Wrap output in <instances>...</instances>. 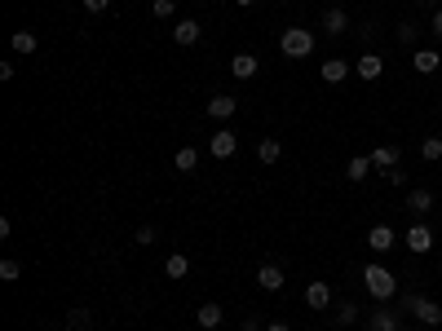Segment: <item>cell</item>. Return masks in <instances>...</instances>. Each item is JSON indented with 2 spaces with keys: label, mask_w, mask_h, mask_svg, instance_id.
<instances>
[{
  "label": "cell",
  "mask_w": 442,
  "mask_h": 331,
  "mask_svg": "<svg viewBox=\"0 0 442 331\" xmlns=\"http://www.w3.org/2000/svg\"><path fill=\"white\" fill-rule=\"evenodd\" d=\"M288 283V274L279 270V265H261L257 270V287H266V292H279Z\"/></svg>",
  "instance_id": "cell-9"
},
{
  "label": "cell",
  "mask_w": 442,
  "mask_h": 331,
  "mask_svg": "<svg viewBox=\"0 0 442 331\" xmlns=\"http://www.w3.org/2000/svg\"><path fill=\"white\" fill-rule=\"evenodd\" d=\"M323 31H327V36H345V31H350V13L345 9H327L323 13Z\"/></svg>",
  "instance_id": "cell-12"
},
{
  "label": "cell",
  "mask_w": 442,
  "mask_h": 331,
  "mask_svg": "<svg viewBox=\"0 0 442 331\" xmlns=\"http://www.w3.org/2000/svg\"><path fill=\"white\" fill-rule=\"evenodd\" d=\"M367 173H372V159H367V155H354V159L345 163V177H350V181H363Z\"/></svg>",
  "instance_id": "cell-25"
},
{
  "label": "cell",
  "mask_w": 442,
  "mask_h": 331,
  "mask_svg": "<svg viewBox=\"0 0 442 331\" xmlns=\"http://www.w3.org/2000/svg\"><path fill=\"white\" fill-rule=\"evenodd\" d=\"M345 75H350V62L345 58H327L323 62V80H327V85H340Z\"/></svg>",
  "instance_id": "cell-19"
},
{
  "label": "cell",
  "mask_w": 442,
  "mask_h": 331,
  "mask_svg": "<svg viewBox=\"0 0 442 331\" xmlns=\"http://www.w3.org/2000/svg\"><path fill=\"white\" fill-rule=\"evenodd\" d=\"M394 243H398V235H394V230H389L385 221L367 230V247H372V252H376V256H385V252H389V247H394Z\"/></svg>",
  "instance_id": "cell-7"
},
{
  "label": "cell",
  "mask_w": 442,
  "mask_h": 331,
  "mask_svg": "<svg viewBox=\"0 0 442 331\" xmlns=\"http://www.w3.org/2000/svg\"><path fill=\"white\" fill-rule=\"evenodd\" d=\"M336 323H340V327H350V323H358V305H354V301H345V305H340V309H336Z\"/></svg>",
  "instance_id": "cell-30"
},
{
  "label": "cell",
  "mask_w": 442,
  "mask_h": 331,
  "mask_svg": "<svg viewBox=\"0 0 442 331\" xmlns=\"http://www.w3.org/2000/svg\"><path fill=\"white\" fill-rule=\"evenodd\" d=\"M85 9H89V13H106L111 0H85Z\"/></svg>",
  "instance_id": "cell-32"
},
{
  "label": "cell",
  "mask_w": 442,
  "mask_h": 331,
  "mask_svg": "<svg viewBox=\"0 0 442 331\" xmlns=\"http://www.w3.org/2000/svg\"><path fill=\"white\" fill-rule=\"evenodd\" d=\"M155 18H173V13H177V0H155Z\"/></svg>",
  "instance_id": "cell-31"
},
{
  "label": "cell",
  "mask_w": 442,
  "mask_h": 331,
  "mask_svg": "<svg viewBox=\"0 0 442 331\" xmlns=\"http://www.w3.org/2000/svg\"><path fill=\"white\" fill-rule=\"evenodd\" d=\"M420 5H438V0H420Z\"/></svg>",
  "instance_id": "cell-36"
},
{
  "label": "cell",
  "mask_w": 442,
  "mask_h": 331,
  "mask_svg": "<svg viewBox=\"0 0 442 331\" xmlns=\"http://www.w3.org/2000/svg\"><path fill=\"white\" fill-rule=\"evenodd\" d=\"M235 5H257V0H235Z\"/></svg>",
  "instance_id": "cell-35"
},
{
  "label": "cell",
  "mask_w": 442,
  "mask_h": 331,
  "mask_svg": "<svg viewBox=\"0 0 442 331\" xmlns=\"http://www.w3.org/2000/svg\"><path fill=\"white\" fill-rule=\"evenodd\" d=\"M416 36H420V27H416V23H398V31H394V40H398V44H416Z\"/></svg>",
  "instance_id": "cell-28"
},
{
  "label": "cell",
  "mask_w": 442,
  "mask_h": 331,
  "mask_svg": "<svg viewBox=\"0 0 442 331\" xmlns=\"http://www.w3.org/2000/svg\"><path fill=\"white\" fill-rule=\"evenodd\" d=\"M403 309H412L424 327H442V305H438V301H429V296H407Z\"/></svg>",
  "instance_id": "cell-3"
},
{
  "label": "cell",
  "mask_w": 442,
  "mask_h": 331,
  "mask_svg": "<svg viewBox=\"0 0 442 331\" xmlns=\"http://www.w3.org/2000/svg\"><path fill=\"white\" fill-rule=\"evenodd\" d=\"M358 274H363V287H367V296H372L376 305H389V301H394V296H398V274H394V270H385L381 261L363 265V270H358Z\"/></svg>",
  "instance_id": "cell-1"
},
{
  "label": "cell",
  "mask_w": 442,
  "mask_h": 331,
  "mask_svg": "<svg viewBox=\"0 0 442 331\" xmlns=\"http://www.w3.org/2000/svg\"><path fill=\"white\" fill-rule=\"evenodd\" d=\"M305 305H309V309H327V305H332V287L314 278V283L305 287Z\"/></svg>",
  "instance_id": "cell-11"
},
{
  "label": "cell",
  "mask_w": 442,
  "mask_h": 331,
  "mask_svg": "<svg viewBox=\"0 0 442 331\" xmlns=\"http://www.w3.org/2000/svg\"><path fill=\"white\" fill-rule=\"evenodd\" d=\"M155 239H159V235H155V225H137V230H133V243H137V247H151Z\"/></svg>",
  "instance_id": "cell-29"
},
{
  "label": "cell",
  "mask_w": 442,
  "mask_h": 331,
  "mask_svg": "<svg viewBox=\"0 0 442 331\" xmlns=\"http://www.w3.org/2000/svg\"><path fill=\"white\" fill-rule=\"evenodd\" d=\"M354 71L363 75V80H381V71H385V62H381V54H363L354 62Z\"/></svg>",
  "instance_id": "cell-14"
},
{
  "label": "cell",
  "mask_w": 442,
  "mask_h": 331,
  "mask_svg": "<svg viewBox=\"0 0 442 331\" xmlns=\"http://www.w3.org/2000/svg\"><path fill=\"white\" fill-rule=\"evenodd\" d=\"M257 66H261V62H257L252 54H235V58H231V75H235V80H252Z\"/></svg>",
  "instance_id": "cell-13"
},
{
  "label": "cell",
  "mask_w": 442,
  "mask_h": 331,
  "mask_svg": "<svg viewBox=\"0 0 442 331\" xmlns=\"http://www.w3.org/2000/svg\"><path fill=\"white\" fill-rule=\"evenodd\" d=\"M314 44H319V36L309 27H288L283 36H279L283 58H309V54H314Z\"/></svg>",
  "instance_id": "cell-2"
},
{
  "label": "cell",
  "mask_w": 442,
  "mask_h": 331,
  "mask_svg": "<svg viewBox=\"0 0 442 331\" xmlns=\"http://www.w3.org/2000/svg\"><path fill=\"white\" fill-rule=\"evenodd\" d=\"M420 159H424V163H438V159H442V137H424V142H420Z\"/></svg>",
  "instance_id": "cell-26"
},
{
  "label": "cell",
  "mask_w": 442,
  "mask_h": 331,
  "mask_svg": "<svg viewBox=\"0 0 442 331\" xmlns=\"http://www.w3.org/2000/svg\"><path fill=\"white\" fill-rule=\"evenodd\" d=\"M18 278H23V265L5 256V261H0V283H18Z\"/></svg>",
  "instance_id": "cell-27"
},
{
  "label": "cell",
  "mask_w": 442,
  "mask_h": 331,
  "mask_svg": "<svg viewBox=\"0 0 442 331\" xmlns=\"http://www.w3.org/2000/svg\"><path fill=\"white\" fill-rule=\"evenodd\" d=\"M412 66L420 75H434L438 66H442V58H438V49H416V58H412Z\"/></svg>",
  "instance_id": "cell-16"
},
{
  "label": "cell",
  "mask_w": 442,
  "mask_h": 331,
  "mask_svg": "<svg viewBox=\"0 0 442 331\" xmlns=\"http://www.w3.org/2000/svg\"><path fill=\"white\" fill-rule=\"evenodd\" d=\"M429 31H434V36L442 40V9H434V18H429Z\"/></svg>",
  "instance_id": "cell-33"
},
{
  "label": "cell",
  "mask_w": 442,
  "mask_h": 331,
  "mask_svg": "<svg viewBox=\"0 0 442 331\" xmlns=\"http://www.w3.org/2000/svg\"><path fill=\"white\" fill-rule=\"evenodd\" d=\"M403 243H407V252H412V256H424V252H429V247H434V230L429 225H412V230H407V235H403Z\"/></svg>",
  "instance_id": "cell-5"
},
{
  "label": "cell",
  "mask_w": 442,
  "mask_h": 331,
  "mask_svg": "<svg viewBox=\"0 0 442 331\" xmlns=\"http://www.w3.org/2000/svg\"><path fill=\"white\" fill-rule=\"evenodd\" d=\"M367 159H372V168L389 173V168H394V163H398V146H376V151H372Z\"/></svg>",
  "instance_id": "cell-18"
},
{
  "label": "cell",
  "mask_w": 442,
  "mask_h": 331,
  "mask_svg": "<svg viewBox=\"0 0 442 331\" xmlns=\"http://www.w3.org/2000/svg\"><path fill=\"white\" fill-rule=\"evenodd\" d=\"M173 168L177 173H195V168H199V151H195V146H182V151L173 155Z\"/></svg>",
  "instance_id": "cell-20"
},
{
  "label": "cell",
  "mask_w": 442,
  "mask_h": 331,
  "mask_svg": "<svg viewBox=\"0 0 442 331\" xmlns=\"http://www.w3.org/2000/svg\"><path fill=\"white\" fill-rule=\"evenodd\" d=\"M62 331H93V309H85V305L67 309V323H62Z\"/></svg>",
  "instance_id": "cell-10"
},
{
  "label": "cell",
  "mask_w": 442,
  "mask_h": 331,
  "mask_svg": "<svg viewBox=\"0 0 442 331\" xmlns=\"http://www.w3.org/2000/svg\"><path fill=\"white\" fill-rule=\"evenodd\" d=\"M367 331H403V323H398V313L394 309H372V318H367Z\"/></svg>",
  "instance_id": "cell-8"
},
{
  "label": "cell",
  "mask_w": 442,
  "mask_h": 331,
  "mask_svg": "<svg viewBox=\"0 0 442 331\" xmlns=\"http://www.w3.org/2000/svg\"><path fill=\"white\" fill-rule=\"evenodd\" d=\"M208 151H212V159H231V155L239 151V132H231V128H221V132H212V142H208Z\"/></svg>",
  "instance_id": "cell-6"
},
{
  "label": "cell",
  "mask_w": 442,
  "mask_h": 331,
  "mask_svg": "<svg viewBox=\"0 0 442 331\" xmlns=\"http://www.w3.org/2000/svg\"><path fill=\"white\" fill-rule=\"evenodd\" d=\"M239 331H243V327H239Z\"/></svg>",
  "instance_id": "cell-37"
},
{
  "label": "cell",
  "mask_w": 442,
  "mask_h": 331,
  "mask_svg": "<svg viewBox=\"0 0 442 331\" xmlns=\"http://www.w3.org/2000/svg\"><path fill=\"white\" fill-rule=\"evenodd\" d=\"M266 331H292L288 323H266Z\"/></svg>",
  "instance_id": "cell-34"
},
{
  "label": "cell",
  "mask_w": 442,
  "mask_h": 331,
  "mask_svg": "<svg viewBox=\"0 0 442 331\" xmlns=\"http://www.w3.org/2000/svg\"><path fill=\"white\" fill-rule=\"evenodd\" d=\"M235 111H239V97H231V93H212L208 102H204V115H208V120H231Z\"/></svg>",
  "instance_id": "cell-4"
},
{
  "label": "cell",
  "mask_w": 442,
  "mask_h": 331,
  "mask_svg": "<svg viewBox=\"0 0 442 331\" xmlns=\"http://www.w3.org/2000/svg\"><path fill=\"white\" fill-rule=\"evenodd\" d=\"M40 40H36V31H13V54H36Z\"/></svg>",
  "instance_id": "cell-24"
},
{
  "label": "cell",
  "mask_w": 442,
  "mask_h": 331,
  "mask_svg": "<svg viewBox=\"0 0 442 331\" xmlns=\"http://www.w3.org/2000/svg\"><path fill=\"white\" fill-rule=\"evenodd\" d=\"M407 208H412V217H424V212L434 208V194H429V190H412V199H407Z\"/></svg>",
  "instance_id": "cell-23"
},
{
  "label": "cell",
  "mask_w": 442,
  "mask_h": 331,
  "mask_svg": "<svg viewBox=\"0 0 442 331\" xmlns=\"http://www.w3.org/2000/svg\"><path fill=\"white\" fill-rule=\"evenodd\" d=\"M221 318H226V309H221V305H199V309H195V323H199L204 331L221 327Z\"/></svg>",
  "instance_id": "cell-17"
},
{
  "label": "cell",
  "mask_w": 442,
  "mask_h": 331,
  "mask_svg": "<svg viewBox=\"0 0 442 331\" xmlns=\"http://www.w3.org/2000/svg\"><path fill=\"white\" fill-rule=\"evenodd\" d=\"M164 274H168V278H186V274H190V256L173 252L168 261H164Z\"/></svg>",
  "instance_id": "cell-21"
},
{
  "label": "cell",
  "mask_w": 442,
  "mask_h": 331,
  "mask_svg": "<svg viewBox=\"0 0 442 331\" xmlns=\"http://www.w3.org/2000/svg\"><path fill=\"white\" fill-rule=\"evenodd\" d=\"M279 155H283V146H279V137H266L257 146V159L261 163H279Z\"/></svg>",
  "instance_id": "cell-22"
},
{
  "label": "cell",
  "mask_w": 442,
  "mask_h": 331,
  "mask_svg": "<svg viewBox=\"0 0 442 331\" xmlns=\"http://www.w3.org/2000/svg\"><path fill=\"white\" fill-rule=\"evenodd\" d=\"M199 23H195V18H177V27H173V40L177 44H195V40H199Z\"/></svg>",
  "instance_id": "cell-15"
}]
</instances>
